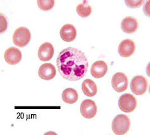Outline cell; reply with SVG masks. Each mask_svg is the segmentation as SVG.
<instances>
[{
  "instance_id": "2e32d148",
  "label": "cell",
  "mask_w": 150,
  "mask_h": 135,
  "mask_svg": "<svg viewBox=\"0 0 150 135\" xmlns=\"http://www.w3.org/2000/svg\"><path fill=\"white\" fill-rule=\"evenodd\" d=\"M62 99L64 102L68 104L76 103L78 99L77 91L73 88H67L62 93Z\"/></svg>"
},
{
  "instance_id": "ffe728a7",
  "label": "cell",
  "mask_w": 150,
  "mask_h": 135,
  "mask_svg": "<svg viewBox=\"0 0 150 135\" xmlns=\"http://www.w3.org/2000/svg\"><path fill=\"white\" fill-rule=\"evenodd\" d=\"M0 27H1V29H0V32L3 33L6 31L7 29V26H8V24H7V20L5 16H3L2 14H0Z\"/></svg>"
},
{
  "instance_id": "277c9868",
  "label": "cell",
  "mask_w": 150,
  "mask_h": 135,
  "mask_svg": "<svg viewBox=\"0 0 150 135\" xmlns=\"http://www.w3.org/2000/svg\"><path fill=\"white\" fill-rule=\"evenodd\" d=\"M118 106L120 110L125 113H131L136 108L137 100L130 93H126L120 97Z\"/></svg>"
},
{
  "instance_id": "7a4b0ae2",
  "label": "cell",
  "mask_w": 150,
  "mask_h": 135,
  "mask_svg": "<svg viewBox=\"0 0 150 135\" xmlns=\"http://www.w3.org/2000/svg\"><path fill=\"white\" fill-rule=\"evenodd\" d=\"M130 127V119L124 114L116 116L112 122V129L117 135L125 134L129 131Z\"/></svg>"
},
{
  "instance_id": "ac0fdd59",
  "label": "cell",
  "mask_w": 150,
  "mask_h": 135,
  "mask_svg": "<svg viewBox=\"0 0 150 135\" xmlns=\"http://www.w3.org/2000/svg\"><path fill=\"white\" fill-rule=\"evenodd\" d=\"M54 0H38L37 3L39 8L43 11L51 10L54 6Z\"/></svg>"
},
{
  "instance_id": "4fadbf2b",
  "label": "cell",
  "mask_w": 150,
  "mask_h": 135,
  "mask_svg": "<svg viewBox=\"0 0 150 135\" xmlns=\"http://www.w3.org/2000/svg\"><path fill=\"white\" fill-rule=\"evenodd\" d=\"M108 70L107 63L103 60L96 61L92 64L91 72L92 76L96 79L103 77Z\"/></svg>"
},
{
  "instance_id": "9a60e30c",
  "label": "cell",
  "mask_w": 150,
  "mask_h": 135,
  "mask_svg": "<svg viewBox=\"0 0 150 135\" xmlns=\"http://www.w3.org/2000/svg\"><path fill=\"white\" fill-rule=\"evenodd\" d=\"M82 91L84 94L88 97L94 96L97 93V88L95 82L90 79L85 80L81 86Z\"/></svg>"
},
{
  "instance_id": "7c38bea8",
  "label": "cell",
  "mask_w": 150,
  "mask_h": 135,
  "mask_svg": "<svg viewBox=\"0 0 150 135\" xmlns=\"http://www.w3.org/2000/svg\"><path fill=\"white\" fill-rule=\"evenodd\" d=\"M60 35L62 40L66 42H71L76 37L77 31L73 25L67 24L64 25L61 27Z\"/></svg>"
},
{
  "instance_id": "3957f363",
  "label": "cell",
  "mask_w": 150,
  "mask_h": 135,
  "mask_svg": "<svg viewBox=\"0 0 150 135\" xmlns=\"http://www.w3.org/2000/svg\"><path fill=\"white\" fill-rule=\"evenodd\" d=\"M31 40V32L25 27L17 28L13 34V42L17 46L23 48L28 45Z\"/></svg>"
},
{
  "instance_id": "e0dca14e",
  "label": "cell",
  "mask_w": 150,
  "mask_h": 135,
  "mask_svg": "<svg viewBox=\"0 0 150 135\" xmlns=\"http://www.w3.org/2000/svg\"><path fill=\"white\" fill-rule=\"evenodd\" d=\"M76 12L78 15L82 18L88 17L92 13V7L88 4L87 1H83V3L78 4L76 7Z\"/></svg>"
},
{
  "instance_id": "52a82bcc",
  "label": "cell",
  "mask_w": 150,
  "mask_h": 135,
  "mask_svg": "<svg viewBox=\"0 0 150 135\" xmlns=\"http://www.w3.org/2000/svg\"><path fill=\"white\" fill-rule=\"evenodd\" d=\"M97 111L96 104L92 100H85L80 105V112L85 119H91L93 118L97 114Z\"/></svg>"
},
{
  "instance_id": "d6986e66",
  "label": "cell",
  "mask_w": 150,
  "mask_h": 135,
  "mask_svg": "<svg viewBox=\"0 0 150 135\" xmlns=\"http://www.w3.org/2000/svg\"><path fill=\"white\" fill-rule=\"evenodd\" d=\"M125 4L127 6L132 8H136L140 7L143 3L144 0H125Z\"/></svg>"
},
{
  "instance_id": "5b68a950",
  "label": "cell",
  "mask_w": 150,
  "mask_h": 135,
  "mask_svg": "<svg viewBox=\"0 0 150 135\" xmlns=\"http://www.w3.org/2000/svg\"><path fill=\"white\" fill-rule=\"evenodd\" d=\"M131 91L136 95H144L148 89V81L142 76H135L130 83Z\"/></svg>"
},
{
  "instance_id": "5bb4252c",
  "label": "cell",
  "mask_w": 150,
  "mask_h": 135,
  "mask_svg": "<svg viewBox=\"0 0 150 135\" xmlns=\"http://www.w3.org/2000/svg\"><path fill=\"white\" fill-rule=\"evenodd\" d=\"M138 27V21L134 17H127L123 18L122 21V30L127 34H131L136 32Z\"/></svg>"
},
{
  "instance_id": "8992f818",
  "label": "cell",
  "mask_w": 150,
  "mask_h": 135,
  "mask_svg": "<svg viewBox=\"0 0 150 135\" xmlns=\"http://www.w3.org/2000/svg\"><path fill=\"white\" fill-rule=\"evenodd\" d=\"M112 87L118 93L125 91L128 88L129 80L126 75L123 72H117L112 76L111 79Z\"/></svg>"
},
{
  "instance_id": "8fae6325",
  "label": "cell",
  "mask_w": 150,
  "mask_h": 135,
  "mask_svg": "<svg viewBox=\"0 0 150 135\" xmlns=\"http://www.w3.org/2000/svg\"><path fill=\"white\" fill-rule=\"evenodd\" d=\"M56 75L55 67L50 63H43L38 69V76L43 80L49 81L54 79Z\"/></svg>"
},
{
  "instance_id": "ba28073f",
  "label": "cell",
  "mask_w": 150,
  "mask_h": 135,
  "mask_svg": "<svg viewBox=\"0 0 150 135\" xmlns=\"http://www.w3.org/2000/svg\"><path fill=\"white\" fill-rule=\"evenodd\" d=\"M136 50V44L130 39L123 40L118 46V53L122 57L127 58L132 55Z\"/></svg>"
},
{
  "instance_id": "30bf717a",
  "label": "cell",
  "mask_w": 150,
  "mask_h": 135,
  "mask_svg": "<svg viewBox=\"0 0 150 135\" xmlns=\"http://www.w3.org/2000/svg\"><path fill=\"white\" fill-rule=\"evenodd\" d=\"M5 62L10 65H14L19 63L22 59V53L18 48L10 47L7 49L4 53Z\"/></svg>"
},
{
  "instance_id": "9c48e42d",
  "label": "cell",
  "mask_w": 150,
  "mask_h": 135,
  "mask_svg": "<svg viewBox=\"0 0 150 135\" xmlns=\"http://www.w3.org/2000/svg\"><path fill=\"white\" fill-rule=\"evenodd\" d=\"M54 54V48L53 45L49 42L43 43L40 45L38 51V56L40 60L47 62L53 57Z\"/></svg>"
},
{
  "instance_id": "6da1fadb",
  "label": "cell",
  "mask_w": 150,
  "mask_h": 135,
  "mask_svg": "<svg viewBox=\"0 0 150 135\" xmlns=\"http://www.w3.org/2000/svg\"><path fill=\"white\" fill-rule=\"evenodd\" d=\"M57 67L64 79L76 81L87 74L88 62L83 51L76 48L68 47L60 52L57 58Z\"/></svg>"
}]
</instances>
